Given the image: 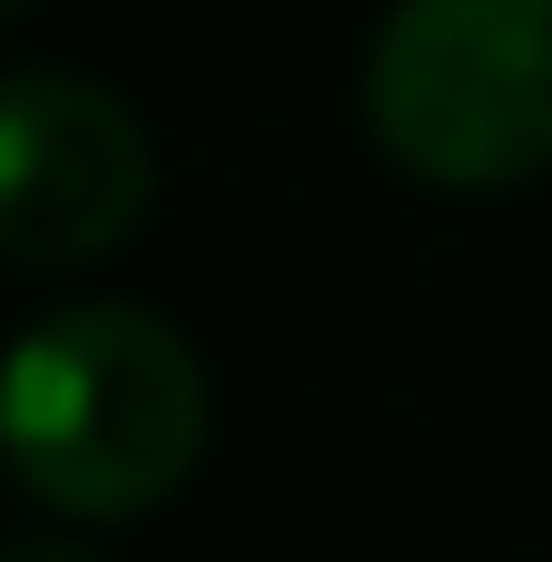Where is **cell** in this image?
<instances>
[{"instance_id": "6da1fadb", "label": "cell", "mask_w": 552, "mask_h": 562, "mask_svg": "<svg viewBox=\"0 0 552 562\" xmlns=\"http://www.w3.org/2000/svg\"><path fill=\"white\" fill-rule=\"evenodd\" d=\"M207 445V375L148 306H59L0 356V464L69 524H138Z\"/></svg>"}, {"instance_id": "7a4b0ae2", "label": "cell", "mask_w": 552, "mask_h": 562, "mask_svg": "<svg viewBox=\"0 0 552 562\" xmlns=\"http://www.w3.org/2000/svg\"><path fill=\"white\" fill-rule=\"evenodd\" d=\"M365 128L425 188L552 168V0H395L365 49Z\"/></svg>"}, {"instance_id": "3957f363", "label": "cell", "mask_w": 552, "mask_h": 562, "mask_svg": "<svg viewBox=\"0 0 552 562\" xmlns=\"http://www.w3.org/2000/svg\"><path fill=\"white\" fill-rule=\"evenodd\" d=\"M158 198V148L138 109L69 69L0 79V257L10 267H79L138 237Z\"/></svg>"}, {"instance_id": "277c9868", "label": "cell", "mask_w": 552, "mask_h": 562, "mask_svg": "<svg viewBox=\"0 0 552 562\" xmlns=\"http://www.w3.org/2000/svg\"><path fill=\"white\" fill-rule=\"evenodd\" d=\"M0 562H89V553H79V543H10Z\"/></svg>"}, {"instance_id": "5b68a950", "label": "cell", "mask_w": 552, "mask_h": 562, "mask_svg": "<svg viewBox=\"0 0 552 562\" xmlns=\"http://www.w3.org/2000/svg\"><path fill=\"white\" fill-rule=\"evenodd\" d=\"M20 10H30V0H0V20H20Z\"/></svg>"}]
</instances>
